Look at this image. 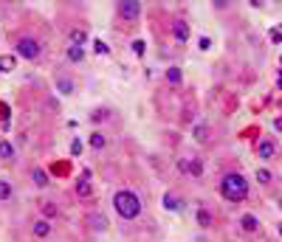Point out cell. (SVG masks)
<instances>
[{"mask_svg": "<svg viewBox=\"0 0 282 242\" xmlns=\"http://www.w3.org/2000/svg\"><path fill=\"white\" fill-rule=\"evenodd\" d=\"M141 208H144V203H141V197L133 189H119L113 194V211L122 220H139Z\"/></svg>", "mask_w": 282, "mask_h": 242, "instance_id": "6da1fadb", "label": "cell"}, {"mask_svg": "<svg viewBox=\"0 0 282 242\" xmlns=\"http://www.w3.org/2000/svg\"><path fill=\"white\" fill-rule=\"evenodd\" d=\"M220 194L226 203H246L248 200V181L240 172H229L220 178Z\"/></svg>", "mask_w": 282, "mask_h": 242, "instance_id": "7a4b0ae2", "label": "cell"}, {"mask_svg": "<svg viewBox=\"0 0 282 242\" xmlns=\"http://www.w3.org/2000/svg\"><path fill=\"white\" fill-rule=\"evenodd\" d=\"M14 48H17V54L23 57V60H31V62H34V60H40V57H43V45H40V40H34V37H20Z\"/></svg>", "mask_w": 282, "mask_h": 242, "instance_id": "3957f363", "label": "cell"}, {"mask_svg": "<svg viewBox=\"0 0 282 242\" xmlns=\"http://www.w3.org/2000/svg\"><path fill=\"white\" fill-rule=\"evenodd\" d=\"M116 11H119L122 20H139L141 17V3L139 0H124V3L116 6Z\"/></svg>", "mask_w": 282, "mask_h": 242, "instance_id": "277c9868", "label": "cell"}, {"mask_svg": "<svg viewBox=\"0 0 282 242\" xmlns=\"http://www.w3.org/2000/svg\"><path fill=\"white\" fill-rule=\"evenodd\" d=\"M85 225H88L93 234H102V231H107V228H110V220H107L102 211H90V214L85 217Z\"/></svg>", "mask_w": 282, "mask_h": 242, "instance_id": "5b68a950", "label": "cell"}, {"mask_svg": "<svg viewBox=\"0 0 282 242\" xmlns=\"http://www.w3.org/2000/svg\"><path fill=\"white\" fill-rule=\"evenodd\" d=\"M54 87H57V93H62V96H70L76 90V85H73V79H70L68 73H57V76H54Z\"/></svg>", "mask_w": 282, "mask_h": 242, "instance_id": "8992f818", "label": "cell"}, {"mask_svg": "<svg viewBox=\"0 0 282 242\" xmlns=\"http://www.w3.org/2000/svg\"><path fill=\"white\" fill-rule=\"evenodd\" d=\"M274 155H277V144H274L271 138L257 141V158H260V161H271Z\"/></svg>", "mask_w": 282, "mask_h": 242, "instance_id": "52a82bcc", "label": "cell"}, {"mask_svg": "<svg viewBox=\"0 0 282 242\" xmlns=\"http://www.w3.org/2000/svg\"><path fill=\"white\" fill-rule=\"evenodd\" d=\"M161 203H164V208H167V211H172V214L184 211V197H181V194H175V191H167Z\"/></svg>", "mask_w": 282, "mask_h": 242, "instance_id": "ba28073f", "label": "cell"}, {"mask_svg": "<svg viewBox=\"0 0 282 242\" xmlns=\"http://www.w3.org/2000/svg\"><path fill=\"white\" fill-rule=\"evenodd\" d=\"M172 37H175V43H189V37H192L189 23H186V20H175V23H172Z\"/></svg>", "mask_w": 282, "mask_h": 242, "instance_id": "9c48e42d", "label": "cell"}, {"mask_svg": "<svg viewBox=\"0 0 282 242\" xmlns=\"http://www.w3.org/2000/svg\"><path fill=\"white\" fill-rule=\"evenodd\" d=\"M195 220H198V225H201V228H212V225H214V214H212L206 206H198V208H195Z\"/></svg>", "mask_w": 282, "mask_h": 242, "instance_id": "30bf717a", "label": "cell"}, {"mask_svg": "<svg viewBox=\"0 0 282 242\" xmlns=\"http://www.w3.org/2000/svg\"><path fill=\"white\" fill-rule=\"evenodd\" d=\"M240 228H243L246 234H257L260 231V217L257 214H243L240 217Z\"/></svg>", "mask_w": 282, "mask_h": 242, "instance_id": "8fae6325", "label": "cell"}, {"mask_svg": "<svg viewBox=\"0 0 282 242\" xmlns=\"http://www.w3.org/2000/svg\"><path fill=\"white\" fill-rule=\"evenodd\" d=\"M192 138L198 141V144H206V141H209V124H206V121H198L192 127Z\"/></svg>", "mask_w": 282, "mask_h": 242, "instance_id": "7c38bea8", "label": "cell"}, {"mask_svg": "<svg viewBox=\"0 0 282 242\" xmlns=\"http://www.w3.org/2000/svg\"><path fill=\"white\" fill-rule=\"evenodd\" d=\"M65 57H68V62H73V65H79V62L85 60V48H82V45H68V51H65Z\"/></svg>", "mask_w": 282, "mask_h": 242, "instance_id": "4fadbf2b", "label": "cell"}, {"mask_svg": "<svg viewBox=\"0 0 282 242\" xmlns=\"http://www.w3.org/2000/svg\"><path fill=\"white\" fill-rule=\"evenodd\" d=\"M31 181H34V186L45 189V186H48V172H45L43 166H34V169H31Z\"/></svg>", "mask_w": 282, "mask_h": 242, "instance_id": "5bb4252c", "label": "cell"}, {"mask_svg": "<svg viewBox=\"0 0 282 242\" xmlns=\"http://www.w3.org/2000/svg\"><path fill=\"white\" fill-rule=\"evenodd\" d=\"M31 231H34V237L45 240V237L51 234V223H48V220H34V225H31Z\"/></svg>", "mask_w": 282, "mask_h": 242, "instance_id": "9a60e30c", "label": "cell"}, {"mask_svg": "<svg viewBox=\"0 0 282 242\" xmlns=\"http://www.w3.org/2000/svg\"><path fill=\"white\" fill-rule=\"evenodd\" d=\"M14 155H17L14 144L11 141H0V161H14Z\"/></svg>", "mask_w": 282, "mask_h": 242, "instance_id": "2e32d148", "label": "cell"}, {"mask_svg": "<svg viewBox=\"0 0 282 242\" xmlns=\"http://www.w3.org/2000/svg\"><path fill=\"white\" fill-rule=\"evenodd\" d=\"M167 82H169V85H181V82H184V73H181L178 65H169V68H167Z\"/></svg>", "mask_w": 282, "mask_h": 242, "instance_id": "e0dca14e", "label": "cell"}, {"mask_svg": "<svg viewBox=\"0 0 282 242\" xmlns=\"http://www.w3.org/2000/svg\"><path fill=\"white\" fill-rule=\"evenodd\" d=\"M189 178H203V161L201 158H189Z\"/></svg>", "mask_w": 282, "mask_h": 242, "instance_id": "ac0fdd59", "label": "cell"}, {"mask_svg": "<svg viewBox=\"0 0 282 242\" xmlns=\"http://www.w3.org/2000/svg\"><path fill=\"white\" fill-rule=\"evenodd\" d=\"M88 43V31L85 28H73L70 31V45H85Z\"/></svg>", "mask_w": 282, "mask_h": 242, "instance_id": "d6986e66", "label": "cell"}, {"mask_svg": "<svg viewBox=\"0 0 282 242\" xmlns=\"http://www.w3.org/2000/svg\"><path fill=\"white\" fill-rule=\"evenodd\" d=\"M76 194H79V197H90V194H93V186H90L88 178H82V181L76 183Z\"/></svg>", "mask_w": 282, "mask_h": 242, "instance_id": "ffe728a7", "label": "cell"}, {"mask_svg": "<svg viewBox=\"0 0 282 242\" xmlns=\"http://www.w3.org/2000/svg\"><path fill=\"white\" fill-rule=\"evenodd\" d=\"M254 178H257V183H263V186H268V183L274 181V175L265 169V166H257V172H254Z\"/></svg>", "mask_w": 282, "mask_h": 242, "instance_id": "44dd1931", "label": "cell"}, {"mask_svg": "<svg viewBox=\"0 0 282 242\" xmlns=\"http://www.w3.org/2000/svg\"><path fill=\"white\" fill-rule=\"evenodd\" d=\"M11 194H14V189H11V183L0 178V203H6V200H11Z\"/></svg>", "mask_w": 282, "mask_h": 242, "instance_id": "7402d4cb", "label": "cell"}, {"mask_svg": "<svg viewBox=\"0 0 282 242\" xmlns=\"http://www.w3.org/2000/svg\"><path fill=\"white\" fill-rule=\"evenodd\" d=\"M90 147L93 149H105L107 147V135L105 132H93V135H90Z\"/></svg>", "mask_w": 282, "mask_h": 242, "instance_id": "603a6c76", "label": "cell"}, {"mask_svg": "<svg viewBox=\"0 0 282 242\" xmlns=\"http://www.w3.org/2000/svg\"><path fill=\"white\" fill-rule=\"evenodd\" d=\"M93 51H96L99 57H107V54H110V45H107L105 40H93Z\"/></svg>", "mask_w": 282, "mask_h": 242, "instance_id": "cb8c5ba5", "label": "cell"}, {"mask_svg": "<svg viewBox=\"0 0 282 242\" xmlns=\"http://www.w3.org/2000/svg\"><path fill=\"white\" fill-rule=\"evenodd\" d=\"M43 220H54L57 217V203H43Z\"/></svg>", "mask_w": 282, "mask_h": 242, "instance_id": "d4e9b609", "label": "cell"}, {"mask_svg": "<svg viewBox=\"0 0 282 242\" xmlns=\"http://www.w3.org/2000/svg\"><path fill=\"white\" fill-rule=\"evenodd\" d=\"M178 172H181V175H189V158H178Z\"/></svg>", "mask_w": 282, "mask_h": 242, "instance_id": "484cf974", "label": "cell"}, {"mask_svg": "<svg viewBox=\"0 0 282 242\" xmlns=\"http://www.w3.org/2000/svg\"><path fill=\"white\" fill-rule=\"evenodd\" d=\"M144 48H147L144 40H136V43H133V54H136V57H144Z\"/></svg>", "mask_w": 282, "mask_h": 242, "instance_id": "4316f807", "label": "cell"}, {"mask_svg": "<svg viewBox=\"0 0 282 242\" xmlns=\"http://www.w3.org/2000/svg\"><path fill=\"white\" fill-rule=\"evenodd\" d=\"M90 119H93V121H107L110 116H107V110H96L93 116H90Z\"/></svg>", "mask_w": 282, "mask_h": 242, "instance_id": "83f0119b", "label": "cell"}, {"mask_svg": "<svg viewBox=\"0 0 282 242\" xmlns=\"http://www.w3.org/2000/svg\"><path fill=\"white\" fill-rule=\"evenodd\" d=\"M70 155H82V141H73V144H70Z\"/></svg>", "mask_w": 282, "mask_h": 242, "instance_id": "f1b7e54d", "label": "cell"}, {"mask_svg": "<svg viewBox=\"0 0 282 242\" xmlns=\"http://www.w3.org/2000/svg\"><path fill=\"white\" fill-rule=\"evenodd\" d=\"M198 45H201V51H209V48H212V40H209V37H201V43H198Z\"/></svg>", "mask_w": 282, "mask_h": 242, "instance_id": "f546056e", "label": "cell"}, {"mask_svg": "<svg viewBox=\"0 0 282 242\" xmlns=\"http://www.w3.org/2000/svg\"><path fill=\"white\" fill-rule=\"evenodd\" d=\"M0 65H3V68H14V57H3Z\"/></svg>", "mask_w": 282, "mask_h": 242, "instance_id": "4dcf8cb0", "label": "cell"}, {"mask_svg": "<svg viewBox=\"0 0 282 242\" xmlns=\"http://www.w3.org/2000/svg\"><path fill=\"white\" fill-rule=\"evenodd\" d=\"M271 40H274V43H280V40H282V31H280V28H274V31H271Z\"/></svg>", "mask_w": 282, "mask_h": 242, "instance_id": "1f68e13d", "label": "cell"}, {"mask_svg": "<svg viewBox=\"0 0 282 242\" xmlns=\"http://www.w3.org/2000/svg\"><path fill=\"white\" fill-rule=\"evenodd\" d=\"M277 234H280V240H282V223H280V225H277Z\"/></svg>", "mask_w": 282, "mask_h": 242, "instance_id": "d6a6232c", "label": "cell"}, {"mask_svg": "<svg viewBox=\"0 0 282 242\" xmlns=\"http://www.w3.org/2000/svg\"><path fill=\"white\" fill-rule=\"evenodd\" d=\"M0 73H3V65H0Z\"/></svg>", "mask_w": 282, "mask_h": 242, "instance_id": "836d02e7", "label": "cell"}]
</instances>
